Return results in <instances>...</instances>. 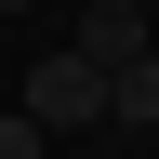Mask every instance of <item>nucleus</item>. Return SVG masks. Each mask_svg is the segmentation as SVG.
<instances>
[{
  "label": "nucleus",
  "mask_w": 159,
  "mask_h": 159,
  "mask_svg": "<svg viewBox=\"0 0 159 159\" xmlns=\"http://www.w3.org/2000/svg\"><path fill=\"white\" fill-rule=\"evenodd\" d=\"M27 119H40V133H106V66H93L80 40L40 53V66H27Z\"/></svg>",
  "instance_id": "f257e3e1"
},
{
  "label": "nucleus",
  "mask_w": 159,
  "mask_h": 159,
  "mask_svg": "<svg viewBox=\"0 0 159 159\" xmlns=\"http://www.w3.org/2000/svg\"><path fill=\"white\" fill-rule=\"evenodd\" d=\"M80 53H93V66H133V53H159V27L133 0H80Z\"/></svg>",
  "instance_id": "f03ea898"
},
{
  "label": "nucleus",
  "mask_w": 159,
  "mask_h": 159,
  "mask_svg": "<svg viewBox=\"0 0 159 159\" xmlns=\"http://www.w3.org/2000/svg\"><path fill=\"white\" fill-rule=\"evenodd\" d=\"M106 133H159V53L106 66Z\"/></svg>",
  "instance_id": "7ed1b4c3"
},
{
  "label": "nucleus",
  "mask_w": 159,
  "mask_h": 159,
  "mask_svg": "<svg viewBox=\"0 0 159 159\" xmlns=\"http://www.w3.org/2000/svg\"><path fill=\"white\" fill-rule=\"evenodd\" d=\"M0 159H53V133H40V119L13 106V119H0Z\"/></svg>",
  "instance_id": "20e7f679"
},
{
  "label": "nucleus",
  "mask_w": 159,
  "mask_h": 159,
  "mask_svg": "<svg viewBox=\"0 0 159 159\" xmlns=\"http://www.w3.org/2000/svg\"><path fill=\"white\" fill-rule=\"evenodd\" d=\"M13 13H27V0H0V27H13Z\"/></svg>",
  "instance_id": "39448f33"
}]
</instances>
